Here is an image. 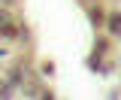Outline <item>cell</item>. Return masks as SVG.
<instances>
[{
	"mask_svg": "<svg viewBox=\"0 0 121 100\" xmlns=\"http://www.w3.org/2000/svg\"><path fill=\"white\" fill-rule=\"evenodd\" d=\"M91 21H94V24H103V12H100V9H91Z\"/></svg>",
	"mask_w": 121,
	"mask_h": 100,
	"instance_id": "obj_4",
	"label": "cell"
},
{
	"mask_svg": "<svg viewBox=\"0 0 121 100\" xmlns=\"http://www.w3.org/2000/svg\"><path fill=\"white\" fill-rule=\"evenodd\" d=\"M21 79H24V73H21V67H12V70H9V82H12V85H18Z\"/></svg>",
	"mask_w": 121,
	"mask_h": 100,
	"instance_id": "obj_2",
	"label": "cell"
},
{
	"mask_svg": "<svg viewBox=\"0 0 121 100\" xmlns=\"http://www.w3.org/2000/svg\"><path fill=\"white\" fill-rule=\"evenodd\" d=\"M6 21H9V15H6V12H0V27H3Z\"/></svg>",
	"mask_w": 121,
	"mask_h": 100,
	"instance_id": "obj_6",
	"label": "cell"
},
{
	"mask_svg": "<svg viewBox=\"0 0 121 100\" xmlns=\"http://www.w3.org/2000/svg\"><path fill=\"white\" fill-rule=\"evenodd\" d=\"M109 30L121 33V15H118V12H112V15H109Z\"/></svg>",
	"mask_w": 121,
	"mask_h": 100,
	"instance_id": "obj_1",
	"label": "cell"
},
{
	"mask_svg": "<svg viewBox=\"0 0 121 100\" xmlns=\"http://www.w3.org/2000/svg\"><path fill=\"white\" fill-rule=\"evenodd\" d=\"M0 33H3V36H15V33H18V30H15V24H9V21H6V24H3V27H0Z\"/></svg>",
	"mask_w": 121,
	"mask_h": 100,
	"instance_id": "obj_3",
	"label": "cell"
},
{
	"mask_svg": "<svg viewBox=\"0 0 121 100\" xmlns=\"http://www.w3.org/2000/svg\"><path fill=\"white\" fill-rule=\"evenodd\" d=\"M9 91H12V82H6V85H0V97H12Z\"/></svg>",
	"mask_w": 121,
	"mask_h": 100,
	"instance_id": "obj_5",
	"label": "cell"
}]
</instances>
